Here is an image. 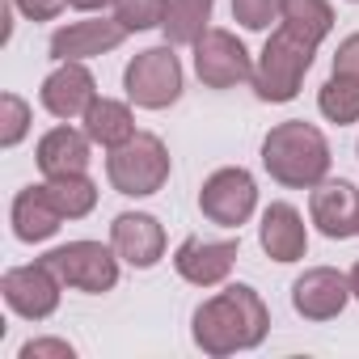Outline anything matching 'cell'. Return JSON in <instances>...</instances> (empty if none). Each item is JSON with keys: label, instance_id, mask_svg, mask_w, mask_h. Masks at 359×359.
<instances>
[{"label": "cell", "instance_id": "obj_27", "mask_svg": "<svg viewBox=\"0 0 359 359\" xmlns=\"http://www.w3.org/2000/svg\"><path fill=\"white\" fill-rule=\"evenodd\" d=\"M43 355L72 359V346H68V342H55V338H39V342H26V346H22V359H43Z\"/></svg>", "mask_w": 359, "mask_h": 359}, {"label": "cell", "instance_id": "obj_16", "mask_svg": "<svg viewBox=\"0 0 359 359\" xmlns=\"http://www.w3.org/2000/svg\"><path fill=\"white\" fill-rule=\"evenodd\" d=\"M262 250L275 258V262H296L304 258L309 250V233H304V220L292 203H271L266 216H262Z\"/></svg>", "mask_w": 359, "mask_h": 359}, {"label": "cell", "instance_id": "obj_29", "mask_svg": "<svg viewBox=\"0 0 359 359\" xmlns=\"http://www.w3.org/2000/svg\"><path fill=\"white\" fill-rule=\"evenodd\" d=\"M72 9H102V5H110V0H68Z\"/></svg>", "mask_w": 359, "mask_h": 359}, {"label": "cell", "instance_id": "obj_24", "mask_svg": "<svg viewBox=\"0 0 359 359\" xmlns=\"http://www.w3.org/2000/svg\"><path fill=\"white\" fill-rule=\"evenodd\" d=\"M283 5L287 0H233V22L245 30H266L271 22H283Z\"/></svg>", "mask_w": 359, "mask_h": 359}, {"label": "cell", "instance_id": "obj_6", "mask_svg": "<svg viewBox=\"0 0 359 359\" xmlns=\"http://www.w3.org/2000/svg\"><path fill=\"white\" fill-rule=\"evenodd\" d=\"M43 262L60 275V283H68L76 292L97 296L118 283V254H114V245L106 250L102 241H68V245L51 250Z\"/></svg>", "mask_w": 359, "mask_h": 359}, {"label": "cell", "instance_id": "obj_23", "mask_svg": "<svg viewBox=\"0 0 359 359\" xmlns=\"http://www.w3.org/2000/svg\"><path fill=\"white\" fill-rule=\"evenodd\" d=\"M165 9L169 0H114V22H123L127 30H152L165 26Z\"/></svg>", "mask_w": 359, "mask_h": 359}, {"label": "cell", "instance_id": "obj_10", "mask_svg": "<svg viewBox=\"0 0 359 359\" xmlns=\"http://www.w3.org/2000/svg\"><path fill=\"white\" fill-rule=\"evenodd\" d=\"M346 300H351V279H342V275L330 271V266H313V271H304V275L292 283V304H296V313L309 317V321H330V317H338V313L346 309Z\"/></svg>", "mask_w": 359, "mask_h": 359}, {"label": "cell", "instance_id": "obj_15", "mask_svg": "<svg viewBox=\"0 0 359 359\" xmlns=\"http://www.w3.org/2000/svg\"><path fill=\"white\" fill-rule=\"evenodd\" d=\"M313 224L342 241V237H355L359 233V191L351 182H325L313 191Z\"/></svg>", "mask_w": 359, "mask_h": 359}, {"label": "cell", "instance_id": "obj_13", "mask_svg": "<svg viewBox=\"0 0 359 359\" xmlns=\"http://www.w3.org/2000/svg\"><path fill=\"white\" fill-rule=\"evenodd\" d=\"M110 245L123 262L144 271V266H156V258L165 254V229L144 212H127L110 224Z\"/></svg>", "mask_w": 359, "mask_h": 359}, {"label": "cell", "instance_id": "obj_2", "mask_svg": "<svg viewBox=\"0 0 359 359\" xmlns=\"http://www.w3.org/2000/svg\"><path fill=\"white\" fill-rule=\"evenodd\" d=\"M262 165L283 187H321V177L330 169V144L317 127H309L304 118H292L271 127V135L262 140Z\"/></svg>", "mask_w": 359, "mask_h": 359}, {"label": "cell", "instance_id": "obj_7", "mask_svg": "<svg viewBox=\"0 0 359 359\" xmlns=\"http://www.w3.org/2000/svg\"><path fill=\"white\" fill-rule=\"evenodd\" d=\"M254 203H258V187H254V177L241 165L237 169H216L203 182V191H199L203 216L212 224H220V229H241L250 220Z\"/></svg>", "mask_w": 359, "mask_h": 359}, {"label": "cell", "instance_id": "obj_18", "mask_svg": "<svg viewBox=\"0 0 359 359\" xmlns=\"http://www.w3.org/2000/svg\"><path fill=\"white\" fill-rule=\"evenodd\" d=\"M60 220H64V212L55 208L47 187H26L13 199V233L22 241H47L60 229Z\"/></svg>", "mask_w": 359, "mask_h": 359}, {"label": "cell", "instance_id": "obj_9", "mask_svg": "<svg viewBox=\"0 0 359 359\" xmlns=\"http://www.w3.org/2000/svg\"><path fill=\"white\" fill-rule=\"evenodd\" d=\"M0 292H5L9 309L18 317H30V321H43L60 309V275L47 266V262H34V266H13L5 279H0Z\"/></svg>", "mask_w": 359, "mask_h": 359}, {"label": "cell", "instance_id": "obj_30", "mask_svg": "<svg viewBox=\"0 0 359 359\" xmlns=\"http://www.w3.org/2000/svg\"><path fill=\"white\" fill-rule=\"evenodd\" d=\"M346 279H351V296H355V300H359V262H355V266H351V275H346Z\"/></svg>", "mask_w": 359, "mask_h": 359}, {"label": "cell", "instance_id": "obj_12", "mask_svg": "<svg viewBox=\"0 0 359 359\" xmlns=\"http://www.w3.org/2000/svg\"><path fill=\"white\" fill-rule=\"evenodd\" d=\"M93 76L81 60H68L60 64L47 81H43V106L55 114V118H85V110L93 106Z\"/></svg>", "mask_w": 359, "mask_h": 359}, {"label": "cell", "instance_id": "obj_26", "mask_svg": "<svg viewBox=\"0 0 359 359\" xmlns=\"http://www.w3.org/2000/svg\"><path fill=\"white\" fill-rule=\"evenodd\" d=\"M334 72H338V76H351V81H359V34H351V39H342V43H338Z\"/></svg>", "mask_w": 359, "mask_h": 359}, {"label": "cell", "instance_id": "obj_19", "mask_svg": "<svg viewBox=\"0 0 359 359\" xmlns=\"http://www.w3.org/2000/svg\"><path fill=\"white\" fill-rule=\"evenodd\" d=\"M85 135L102 148H118L123 140L135 135V123H131V110L123 102H110V97H93V106L85 110Z\"/></svg>", "mask_w": 359, "mask_h": 359}, {"label": "cell", "instance_id": "obj_1", "mask_svg": "<svg viewBox=\"0 0 359 359\" xmlns=\"http://www.w3.org/2000/svg\"><path fill=\"white\" fill-rule=\"evenodd\" d=\"M266 330H271V313H266L262 296L245 283L224 287L220 296H212L195 313V342L216 359L258 346L266 338Z\"/></svg>", "mask_w": 359, "mask_h": 359}, {"label": "cell", "instance_id": "obj_21", "mask_svg": "<svg viewBox=\"0 0 359 359\" xmlns=\"http://www.w3.org/2000/svg\"><path fill=\"white\" fill-rule=\"evenodd\" d=\"M47 191H51L55 208H60L68 220H81V216H89V212H93V203H97V187L89 182L85 173H72V177H51V182H47Z\"/></svg>", "mask_w": 359, "mask_h": 359}, {"label": "cell", "instance_id": "obj_25", "mask_svg": "<svg viewBox=\"0 0 359 359\" xmlns=\"http://www.w3.org/2000/svg\"><path fill=\"white\" fill-rule=\"evenodd\" d=\"M26 127H30V106L18 93H5V97H0V144L13 148L26 135Z\"/></svg>", "mask_w": 359, "mask_h": 359}, {"label": "cell", "instance_id": "obj_11", "mask_svg": "<svg viewBox=\"0 0 359 359\" xmlns=\"http://www.w3.org/2000/svg\"><path fill=\"white\" fill-rule=\"evenodd\" d=\"M233 262H237V241H199V237H191V241L177 245V254H173L177 275H182L187 283H195V287L224 283Z\"/></svg>", "mask_w": 359, "mask_h": 359}, {"label": "cell", "instance_id": "obj_28", "mask_svg": "<svg viewBox=\"0 0 359 359\" xmlns=\"http://www.w3.org/2000/svg\"><path fill=\"white\" fill-rule=\"evenodd\" d=\"M13 5H18L30 22H51V18L64 9V0H13Z\"/></svg>", "mask_w": 359, "mask_h": 359}, {"label": "cell", "instance_id": "obj_5", "mask_svg": "<svg viewBox=\"0 0 359 359\" xmlns=\"http://www.w3.org/2000/svg\"><path fill=\"white\" fill-rule=\"evenodd\" d=\"M123 85H127V97L135 106L165 110V106L177 102V93H182V64H177L173 47H148L127 64Z\"/></svg>", "mask_w": 359, "mask_h": 359}, {"label": "cell", "instance_id": "obj_8", "mask_svg": "<svg viewBox=\"0 0 359 359\" xmlns=\"http://www.w3.org/2000/svg\"><path fill=\"white\" fill-rule=\"evenodd\" d=\"M195 72L208 89H233L241 81H254L250 51L229 30H203V39L195 43Z\"/></svg>", "mask_w": 359, "mask_h": 359}, {"label": "cell", "instance_id": "obj_17", "mask_svg": "<svg viewBox=\"0 0 359 359\" xmlns=\"http://www.w3.org/2000/svg\"><path fill=\"white\" fill-rule=\"evenodd\" d=\"M39 169L47 177H72L89 169V135L72 127H55L39 140Z\"/></svg>", "mask_w": 359, "mask_h": 359}, {"label": "cell", "instance_id": "obj_22", "mask_svg": "<svg viewBox=\"0 0 359 359\" xmlns=\"http://www.w3.org/2000/svg\"><path fill=\"white\" fill-rule=\"evenodd\" d=\"M317 106H321V114H325L330 123H355V118H359V81L334 72V76L321 85Z\"/></svg>", "mask_w": 359, "mask_h": 359}, {"label": "cell", "instance_id": "obj_20", "mask_svg": "<svg viewBox=\"0 0 359 359\" xmlns=\"http://www.w3.org/2000/svg\"><path fill=\"white\" fill-rule=\"evenodd\" d=\"M212 5L216 0H169V9H165V39L169 47H195L208 30V18H212Z\"/></svg>", "mask_w": 359, "mask_h": 359}, {"label": "cell", "instance_id": "obj_3", "mask_svg": "<svg viewBox=\"0 0 359 359\" xmlns=\"http://www.w3.org/2000/svg\"><path fill=\"white\" fill-rule=\"evenodd\" d=\"M321 47V34L296 26V22H283L266 47H262V60L254 68V89L262 102H292L300 93V81L304 72L313 68V55Z\"/></svg>", "mask_w": 359, "mask_h": 359}, {"label": "cell", "instance_id": "obj_14", "mask_svg": "<svg viewBox=\"0 0 359 359\" xmlns=\"http://www.w3.org/2000/svg\"><path fill=\"white\" fill-rule=\"evenodd\" d=\"M127 39V26L123 22H72V26H64V30H55L51 34V55L60 60V64H68V60H89V55H106V51H114L118 43Z\"/></svg>", "mask_w": 359, "mask_h": 359}, {"label": "cell", "instance_id": "obj_4", "mask_svg": "<svg viewBox=\"0 0 359 359\" xmlns=\"http://www.w3.org/2000/svg\"><path fill=\"white\" fill-rule=\"evenodd\" d=\"M106 173L118 195H131V199H144V195H156L169 177V152L156 135L148 131H135L131 140H123L118 148H110L106 156Z\"/></svg>", "mask_w": 359, "mask_h": 359}]
</instances>
